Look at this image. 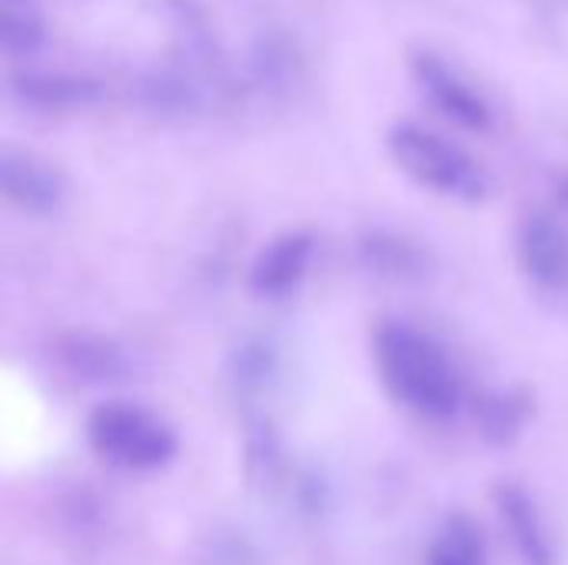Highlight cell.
<instances>
[{
	"mask_svg": "<svg viewBox=\"0 0 568 565\" xmlns=\"http://www.w3.org/2000/svg\"><path fill=\"white\" fill-rule=\"evenodd\" d=\"M296 493H300V506H303V513L316 516V513H323V509H326V483H323V480H316V476H303Z\"/></svg>",
	"mask_w": 568,
	"mask_h": 565,
	"instance_id": "19",
	"label": "cell"
},
{
	"mask_svg": "<svg viewBox=\"0 0 568 565\" xmlns=\"http://www.w3.org/2000/svg\"><path fill=\"white\" fill-rule=\"evenodd\" d=\"M426 565H489L483 526L469 513L446 516L426 549Z\"/></svg>",
	"mask_w": 568,
	"mask_h": 565,
	"instance_id": "16",
	"label": "cell"
},
{
	"mask_svg": "<svg viewBox=\"0 0 568 565\" xmlns=\"http://www.w3.org/2000/svg\"><path fill=\"white\" fill-rule=\"evenodd\" d=\"M87 443L106 466L126 473H156L180 453L176 430L146 406L126 400L100 403L87 416Z\"/></svg>",
	"mask_w": 568,
	"mask_h": 565,
	"instance_id": "4",
	"label": "cell"
},
{
	"mask_svg": "<svg viewBox=\"0 0 568 565\" xmlns=\"http://www.w3.org/2000/svg\"><path fill=\"white\" fill-rule=\"evenodd\" d=\"M386 150L413 183L439 196L459 203H479L489 196L486 167L466 147L416 120H396L386 133Z\"/></svg>",
	"mask_w": 568,
	"mask_h": 565,
	"instance_id": "3",
	"label": "cell"
},
{
	"mask_svg": "<svg viewBox=\"0 0 568 565\" xmlns=\"http://www.w3.org/2000/svg\"><path fill=\"white\" fill-rule=\"evenodd\" d=\"M280 373V353L266 336L243 340L226 363V380L240 400H260Z\"/></svg>",
	"mask_w": 568,
	"mask_h": 565,
	"instance_id": "15",
	"label": "cell"
},
{
	"mask_svg": "<svg viewBox=\"0 0 568 565\" xmlns=\"http://www.w3.org/2000/svg\"><path fill=\"white\" fill-rule=\"evenodd\" d=\"M373 363L393 403L429 423L453 420L466 403L463 376L446 346L409 320H379Z\"/></svg>",
	"mask_w": 568,
	"mask_h": 565,
	"instance_id": "1",
	"label": "cell"
},
{
	"mask_svg": "<svg viewBox=\"0 0 568 565\" xmlns=\"http://www.w3.org/2000/svg\"><path fill=\"white\" fill-rule=\"evenodd\" d=\"M10 97L37 113H77L87 107H97L106 90L93 73H77V70H40V67H23L7 77Z\"/></svg>",
	"mask_w": 568,
	"mask_h": 565,
	"instance_id": "7",
	"label": "cell"
},
{
	"mask_svg": "<svg viewBox=\"0 0 568 565\" xmlns=\"http://www.w3.org/2000/svg\"><path fill=\"white\" fill-rule=\"evenodd\" d=\"M196 565H260L256 546L236 529H216L206 536Z\"/></svg>",
	"mask_w": 568,
	"mask_h": 565,
	"instance_id": "18",
	"label": "cell"
},
{
	"mask_svg": "<svg viewBox=\"0 0 568 565\" xmlns=\"http://www.w3.org/2000/svg\"><path fill=\"white\" fill-rule=\"evenodd\" d=\"M176 23H180V33H176L173 50L156 67L143 70L133 90L143 110L166 117V120H190L233 100L236 83L203 17L190 13V7L183 3V10L176 13Z\"/></svg>",
	"mask_w": 568,
	"mask_h": 565,
	"instance_id": "2",
	"label": "cell"
},
{
	"mask_svg": "<svg viewBox=\"0 0 568 565\" xmlns=\"http://www.w3.org/2000/svg\"><path fill=\"white\" fill-rule=\"evenodd\" d=\"M359 260L369 273L393 280V283L423 280L433 266L429 250L416 236L403 230H386V226H373L359 236Z\"/></svg>",
	"mask_w": 568,
	"mask_h": 565,
	"instance_id": "13",
	"label": "cell"
},
{
	"mask_svg": "<svg viewBox=\"0 0 568 565\" xmlns=\"http://www.w3.org/2000/svg\"><path fill=\"white\" fill-rule=\"evenodd\" d=\"M493 506L516 549L519 565H559L552 529L536 503V496L519 483H499L493 490Z\"/></svg>",
	"mask_w": 568,
	"mask_h": 565,
	"instance_id": "10",
	"label": "cell"
},
{
	"mask_svg": "<svg viewBox=\"0 0 568 565\" xmlns=\"http://www.w3.org/2000/svg\"><path fill=\"white\" fill-rule=\"evenodd\" d=\"M473 413H476L479 436L489 446L503 450L526 433L532 420V396L526 390H489L476 396Z\"/></svg>",
	"mask_w": 568,
	"mask_h": 565,
	"instance_id": "14",
	"label": "cell"
},
{
	"mask_svg": "<svg viewBox=\"0 0 568 565\" xmlns=\"http://www.w3.org/2000/svg\"><path fill=\"white\" fill-rule=\"evenodd\" d=\"M0 193L27 216H53L67 203V176L47 157L7 147L0 157Z\"/></svg>",
	"mask_w": 568,
	"mask_h": 565,
	"instance_id": "6",
	"label": "cell"
},
{
	"mask_svg": "<svg viewBox=\"0 0 568 565\" xmlns=\"http://www.w3.org/2000/svg\"><path fill=\"white\" fill-rule=\"evenodd\" d=\"M306 80V53L283 27H263L246 50V83L263 100H286Z\"/></svg>",
	"mask_w": 568,
	"mask_h": 565,
	"instance_id": "8",
	"label": "cell"
},
{
	"mask_svg": "<svg viewBox=\"0 0 568 565\" xmlns=\"http://www.w3.org/2000/svg\"><path fill=\"white\" fill-rule=\"evenodd\" d=\"M516 260L523 273L549 293L568 290V226L552 213H529L516 230Z\"/></svg>",
	"mask_w": 568,
	"mask_h": 565,
	"instance_id": "9",
	"label": "cell"
},
{
	"mask_svg": "<svg viewBox=\"0 0 568 565\" xmlns=\"http://www.w3.org/2000/svg\"><path fill=\"white\" fill-rule=\"evenodd\" d=\"M53 363L90 386H103V383H120L130 376V356L126 350L103 333L93 330H67L60 336H53Z\"/></svg>",
	"mask_w": 568,
	"mask_h": 565,
	"instance_id": "12",
	"label": "cell"
},
{
	"mask_svg": "<svg viewBox=\"0 0 568 565\" xmlns=\"http://www.w3.org/2000/svg\"><path fill=\"white\" fill-rule=\"evenodd\" d=\"M47 40V20L37 0H0V43L7 57H30Z\"/></svg>",
	"mask_w": 568,
	"mask_h": 565,
	"instance_id": "17",
	"label": "cell"
},
{
	"mask_svg": "<svg viewBox=\"0 0 568 565\" xmlns=\"http://www.w3.org/2000/svg\"><path fill=\"white\" fill-rule=\"evenodd\" d=\"M556 200H559V206H566L568 210V170L556 176Z\"/></svg>",
	"mask_w": 568,
	"mask_h": 565,
	"instance_id": "20",
	"label": "cell"
},
{
	"mask_svg": "<svg viewBox=\"0 0 568 565\" xmlns=\"http://www.w3.org/2000/svg\"><path fill=\"white\" fill-rule=\"evenodd\" d=\"M316 256V236L310 230H286L273 236L250 266V290L260 300H283L300 290Z\"/></svg>",
	"mask_w": 568,
	"mask_h": 565,
	"instance_id": "11",
	"label": "cell"
},
{
	"mask_svg": "<svg viewBox=\"0 0 568 565\" xmlns=\"http://www.w3.org/2000/svg\"><path fill=\"white\" fill-rule=\"evenodd\" d=\"M409 73L416 90L426 97V103L446 117L449 123L473 130V133H486L496 123V110L489 103V97L439 50L433 47H419L409 53Z\"/></svg>",
	"mask_w": 568,
	"mask_h": 565,
	"instance_id": "5",
	"label": "cell"
}]
</instances>
